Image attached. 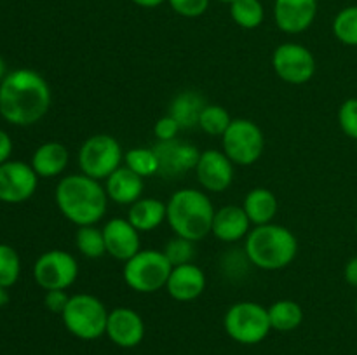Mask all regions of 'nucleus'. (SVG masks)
I'll use <instances>...</instances> for the list:
<instances>
[{"label": "nucleus", "mask_w": 357, "mask_h": 355, "mask_svg": "<svg viewBox=\"0 0 357 355\" xmlns=\"http://www.w3.org/2000/svg\"><path fill=\"white\" fill-rule=\"evenodd\" d=\"M51 106V89L40 73L14 70L0 82V115L9 124L31 125Z\"/></svg>", "instance_id": "f257e3e1"}, {"label": "nucleus", "mask_w": 357, "mask_h": 355, "mask_svg": "<svg viewBox=\"0 0 357 355\" xmlns=\"http://www.w3.org/2000/svg\"><path fill=\"white\" fill-rule=\"evenodd\" d=\"M56 204L68 221L77 226L96 225L103 219L108 195L100 181L86 174L63 178L56 187Z\"/></svg>", "instance_id": "f03ea898"}, {"label": "nucleus", "mask_w": 357, "mask_h": 355, "mask_svg": "<svg viewBox=\"0 0 357 355\" xmlns=\"http://www.w3.org/2000/svg\"><path fill=\"white\" fill-rule=\"evenodd\" d=\"M166 221L174 235L197 242L211 233L215 207L204 191L194 188H181L171 195L167 202Z\"/></svg>", "instance_id": "7ed1b4c3"}, {"label": "nucleus", "mask_w": 357, "mask_h": 355, "mask_svg": "<svg viewBox=\"0 0 357 355\" xmlns=\"http://www.w3.org/2000/svg\"><path fill=\"white\" fill-rule=\"evenodd\" d=\"M246 258L251 265L261 270H281L291 265L298 253L295 233L282 225H260L251 230L244 244Z\"/></svg>", "instance_id": "20e7f679"}, {"label": "nucleus", "mask_w": 357, "mask_h": 355, "mask_svg": "<svg viewBox=\"0 0 357 355\" xmlns=\"http://www.w3.org/2000/svg\"><path fill=\"white\" fill-rule=\"evenodd\" d=\"M108 310L93 294L70 296L68 305L63 310L61 319L70 334L80 340H96L107 333Z\"/></svg>", "instance_id": "39448f33"}, {"label": "nucleus", "mask_w": 357, "mask_h": 355, "mask_svg": "<svg viewBox=\"0 0 357 355\" xmlns=\"http://www.w3.org/2000/svg\"><path fill=\"white\" fill-rule=\"evenodd\" d=\"M173 265L162 251L142 249L124 263V282L136 292L150 294L166 287Z\"/></svg>", "instance_id": "423d86ee"}, {"label": "nucleus", "mask_w": 357, "mask_h": 355, "mask_svg": "<svg viewBox=\"0 0 357 355\" xmlns=\"http://www.w3.org/2000/svg\"><path fill=\"white\" fill-rule=\"evenodd\" d=\"M227 334L241 345H257L271 333L268 310L255 301H239L230 306L223 319Z\"/></svg>", "instance_id": "0eeeda50"}, {"label": "nucleus", "mask_w": 357, "mask_h": 355, "mask_svg": "<svg viewBox=\"0 0 357 355\" xmlns=\"http://www.w3.org/2000/svg\"><path fill=\"white\" fill-rule=\"evenodd\" d=\"M223 153L236 166H251L265 150V136L260 125L250 118H232L229 129L222 136Z\"/></svg>", "instance_id": "6e6552de"}, {"label": "nucleus", "mask_w": 357, "mask_h": 355, "mask_svg": "<svg viewBox=\"0 0 357 355\" xmlns=\"http://www.w3.org/2000/svg\"><path fill=\"white\" fill-rule=\"evenodd\" d=\"M124 152L110 134L91 136L79 150V167L82 174L94 180H107L121 167Z\"/></svg>", "instance_id": "1a4fd4ad"}, {"label": "nucleus", "mask_w": 357, "mask_h": 355, "mask_svg": "<svg viewBox=\"0 0 357 355\" xmlns=\"http://www.w3.org/2000/svg\"><path fill=\"white\" fill-rule=\"evenodd\" d=\"M272 66L279 79L286 84L302 86L316 73V58L305 45L286 42L272 54Z\"/></svg>", "instance_id": "9d476101"}, {"label": "nucleus", "mask_w": 357, "mask_h": 355, "mask_svg": "<svg viewBox=\"0 0 357 355\" xmlns=\"http://www.w3.org/2000/svg\"><path fill=\"white\" fill-rule=\"evenodd\" d=\"M79 275V263L70 253L52 249L38 256L33 267L35 282L45 291L68 289Z\"/></svg>", "instance_id": "9b49d317"}, {"label": "nucleus", "mask_w": 357, "mask_h": 355, "mask_svg": "<svg viewBox=\"0 0 357 355\" xmlns=\"http://www.w3.org/2000/svg\"><path fill=\"white\" fill-rule=\"evenodd\" d=\"M157 160H159V176L166 180H176L188 171H195L201 152L197 146L188 141H159L153 146Z\"/></svg>", "instance_id": "f8f14e48"}, {"label": "nucleus", "mask_w": 357, "mask_h": 355, "mask_svg": "<svg viewBox=\"0 0 357 355\" xmlns=\"http://www.w3.org/2000/svg\"><path fill=\"white\" fill-rule=\"evenodd\" d=\"M38 176L28 164L13 160L0 166V200L20 204L28 200L37 190Z\"/></svg>", "instance_id": "ddd939ff"}, {"label": "nucleus", "mask_w": 357, "mask_h": 355, "mask_svg": "<svg viewBox=\"0 0 357 355\" xmlns=\"http://www.w3.org/2000/svg\"><path fill=\"white\" fill-rule=\"evenodd\" d=\"M195 176L208 191H223L232 184L234 164L220 150H206L199 155Z\"/></svg>", "instance_id": "4468645a"}, {"label": "nucleus", "mask_w": 357, "mask_h": 355, "mask_svg": "<svg viewBox=\"0 0 357 355\" xmlns=\"http://www.w3.org/2000/svg\"><path fill=\"white\" fill-rule=\"evenodd\" d=\"M317 16V0H275L274 19L281 31L289 35L309 30Z\"/></svg>", "instance_id": "2eb2a0df"}, {"label": "nucleus", "mask_w": 357, "mask_h": 355, "mask_svg": "<svg viewBox=\"0 0 357 355\" xmlns=\"http://www.w3.org/2000/svg\"><path fill=\"white\" fill-rule=\"evenodd\" d=\"M107 334L121 348H132L142 343L145 336V324L142 315L132 308H114L108 313Z\"/></svg>", "instance_id": "dca6fc26"}, {"label": "nucleus", "mask_w": 357, "mask_h": 355, "mask_svg": "<svg viewBox=\"0 0 357 355\" xmlns=\"http://www.w3.org/2000/svg\"><path fill=\"white\" fill-rule=\"evenodd\" d=\"M105 246L107 253L119 261H128L135 256L142 246L139 232L124 218H112L103 226Z\"/></svg>", "instance_id": "f3484780"}, {"label": "nucleus", "mask_w": 357, "mask_h": 355, "mask_svg": "<svg viewBox=\"0 0 357 355\" xmlns=\"http://www.w3.org/2000/svg\"><path fill=\"white\" fill-rule=\"evenodd\" d=\"M166 289L171 298L176 299V301H194L206 289L204 271L194 263L173 267L169 278H167Z\"/></svg>", "instance_id": "a211bd4d"}, {"label": "nucleus", "mask_w": 357, "mask_h": 355, "mask_svg": "<svg viewBox=\"0 0 357 355\" xmlns=\"http://www.w3.org/2000/svg\"><path fill=\"white\" fill-rule=\"evenodd\" d=\"M250 218L243 205H225L215 212L211 233L222 242H237L250 233Z\"/></svg>", "instance_id": "6ab92c4d"}, {"label": "nucleus", "mask_w": 357, "mask_h": 355, "mask_svg": "<svg viewBox=\"0 0 357 355\" xmlns=\"http://www.w3.org/2000/svg\"><path fill=\"white\" fill-rule=\"evenodd\" d=\"M105 190L110 200L121 205H132L142 198L143 194V178L132 173L129 167L121 166L115 173L107 178Z\"/></svg>", "instance_id": "aec40b11"}, {"label": "nucleus", "mask_w": 357, "mask_h": 355, "mask_svg": "<svg viewBox=\"0 0 357 355\" xmlns=\"http://www.w3.org/2000/svg\"><path fill=\"white\" fill-rule=\"evenodd\" d=\"M68 150L58 141H49L38 146L31 157V167L40 178H54L68 166Z\"/></svg>", "instance_id": "412c9836"}, {"label": "nucleus", "mask_w": 357, "mask_h": 355, "mask_svg": "<svg viewBox=\"0 0 357 355\" xmlns=\"http://www.w3.org/2000/svg\"><path fill=\"white\" fill-rule=\"evenodd\" d=\"M167 205L159 198H139L129 207L128 219L138 232H150L166 221Z\"/></svg>", "instance_id": "4be33fe9"}, {"label": "nucleus", "mask_w": 357, "mask_h": 355, "mask_svg": "<svg viewBox=\"0 0 357 355\" xmlns=\"http://www.w3.org/2000/svg\"><path fill=\"white\" fill-rule=\"evenodd\" d=\"M243 209L253 225H267V223H272V219L278 214V197L268 188H253L244 197Z\"/></svg>", "instance_id": "5701e85b"}, {"label": "nucleus", "mask_w": 357, "mask_h": 355, "mask_svg": "<svg viewBox=\"0 0 357 355\" xmlns=\"http://www.w3.org/2000/svg\"><path fill=\"white\" fill-rule=\"evenodd\" d=\"M206 101L197 90H183L169 104V115L180 124L181 129H190L199 125V117L204 110Z\"/></svg>", "instance_id": "b1692460"}, {"label": "nucleus", "mask_w": 357, "mask_h": 355, "mask_svg": "<svg viewBox=\"0 0 357 355\" xmlns=\"http://www.w3.org/2000/svg\"><path fill=\"white\" fill-rule=\"evenodd\" d=\"M268 310V319H271L272 329L279 333H289L296 329L303 320V310L293 299H279L272 303Z\"/></svg>", "instance_id": "393cba45"}, {"label": "nucleus", "mask_w": 357, "mask_h": 355, "mask_svg": "<svg viewBox=\"0 0 357 355\" xmlns=\"http://www.w3.org/2000/svg\"><path fill=\"white\" fill-rule=\"evenodd\" d=\"M230 16L244 30H255L264 23L265 10L260 0H234L230 3Z\"/></svg>", "instance_id": "a878e982"}, {"label": "nucleus", "mask_w": 357, "mask_h": 355, "mask_svg": "<svg viewBox=\"0 0 357 355\" xmlns=\"http://www.w3.org/2000/svg\"><path fill=\"white\" fill-rule=\"evenodd\" d=\"M75 246L80 254L86 258L96 260L107 253V246H105L103 230L96 228L94 225L89 226H79L75 235Z\"/></svg>", "instance_id": "bb28decb"}, {"label": "nucleus", "mask_w": 357, "mask_h": 355, "mask_svg": "<svg viewBox=\"0 0 357 355\" xmlns=\"http://www.w3.org/2000/svg\"><path fill=\"white\" fill-rule=\"evenodd\" d=\"M124 166L142 178L159 173V160L153 148H131L124 153Z\"/></svg>", "instance_id": "cd10ccee"}, {"label": "nucleus", "mask_w": 357, "mask_h": 355, "mask_svg": "<svg viewBox=\"0 0 357 355\" xmlns=\"http://www.w3.org/2000/svg\"><path fill=\"white\" fill-rule=\"evenodd\" d=\"M230 122L232 118L225 108L220 104H206L199 117V127L209 136H223L229 129Z\"/></svg>", "instance_id": "c85d7f7f"}, {"label": "nucleus", "mask_w": 357, "mask_h": 355, "mask_svg": "<svg viewBox=\"0 0 357 355\" xmlns=\"http://www.w3.org/2000/svg\"><path fill=\"white\" fill-rule=\"evenodd\" d=\"M333 33L342 44L357 47V6L345 7L335 16Z\"/></svg>", "instance_id": "c756f323"}, {"label": "nucleus", "mask_w": 357, "mask_h": 355, "mask_svg": "<svg viewBox=\"0 0 357 355\" xmlns=\"http://www.w3.org/2000/svg\"><path fill=\"white\" fill-rule=\"evenodd\" d=\"M21 271L20 254L7 244H0V285L3 289L10 287L17 282Z\"/></svg>", "instance_id": "7c9ffc66"}, {"label": "nucleus", "mask_w": 357, "mask_h": 355, "mask_svg": "<svg viewBox=\"0 0 357 355\" xmlns=\"http://www.w3.org/2000/svg\"><path fill=\"white\" fill-rule=\"evenodd\" d=\"M194 244L195 242H192V240L176 235L174 239H171L169 242L166 244L162 253L166 254V258L169 260V263L173 265V267H180V265L192 263V260H194L195 256Z\"/></svg>", "instance_id": "2f4dec72"}, {"label": "nucleus", "mask_w": 357, "mask_h": 355, "mask_svg": "<svg viewBox=\"0 0 357 355\" xmlns=\"http://www.w3.org/2000/svg\"><path fill=\"white\" fill-rule=\"evenodd\" d=\"M338 124L345 136L357 141V97H349L338 108Z\"/></svg>", "instance_id": "473e14b6"}, {"label": "nucleus", "mask_w": 357, "mask_h": 355, "mask_svg": "<svg viewBox=\"0 0 357 355\" xmlns=\"http://www.w3.org/2000/svg\"><path fill=\"white\" fill-rule=\"evenodd\" d=\"M171 9L183 17H199L208 10L209 0H167Z\"/></svg>", "instance_id": "72a5a7b5"}, {"label": "nucleus", "mask_w": 357, "mask_h": 355, "mask_svg": "<svg viewBox=\"0 0 357 355\" xmlns=\"http://www.w3.org/2000/svg\"><path fill=\"white\" fill-rule=\"evenodd\" d=\"M180 129H181L180 124H178V122L174 120L169 113H167L155 122L153 132H155V136L159 141H173V139H176Z\"/></svg>", "instance_id": "f704fd0d"}, {"label": "nucleus", "mask_w": 357, "mask_h": 355, "mask_svg": "<svg viewBox=\"0 0 357 355\" xmlns=\"http://www.w3.org/2000/svg\"><path fill=\"white\" fill-rule=\"evenodd\" d=\"M70 296L66 294L65 289H52V291H45L44 303L47 306V310H51L52 313H59L61 315L63 310L68 305Z\"/></svg>", "instance_id": "c9c22d12"}, {"label": "nucleus", "mask_w": 357, "mask_h": 355, "mask_svg": "<svg viewBox=\"0 0 357 355\" xmlns=\"http://www.w3.org/2000/svg\"><path fill=\"white\" fill-rule=\"evenodd\" d=\"M10 152H13V141H10L9 134L0 129V166L7 162V159L10 157Z\"/></svg>", "instance_id": "e433bc0d"}, {"label": "nucleus", "mask_w": 357, "mask_h": 355, "mask_svg": "<svg viewBox=\"0 0 357 355\" xmlns=\"http://www.w3.org/2000/svg\"><path fill=\"white\" fill-rule=\"evenodd\" d=\"M344 277L347 281L349 285L357 289V256L351 258L345 265V270H344Z\"/></svg>", "instance_id": "4c0bfd02"}, {"label": "nucleus", "mask_w": 357, "mask_h": 355, "mask_svg": "<svg viewBox=\"0 0 357 355\" xmlns=\"http://www.w3.org/2000/svg\"><path fill=\"white\" fill-rule=\"evenodd\" d=\"M131 2L139 7H145V9H153V7H159L160 3H164L166 0H131Z\"/></svg>", "instance_id": "58836bf2"}, {"label": "nucleus", "mask_w": 357, "mask_h": 355, "mask_svg": "<svg viewBox=\"0 0 357 355\" xmlns=\"http://www.w3.org/2000/svg\"><path fill=\"white\" fill-rule=\"evenodd\" d=\"M6 79V63H3V59L0 58V82Z\"/></svg>", "instance_id": "ea45409f"}, {"label": "nucleus", "mask_w": 357, "mask_h": 355, "mask_svg": "<svg viewBox=\"0 0 357 355\" xmlns=\"http://www.w3.org/2000/svg\"><path fill=\"white\" fill-rule=\"evenodd\" d=\"M7 301V294H6V289L2 287V285H0V308H2L3 306V303Z\"/></svg>", "instance_id": "a19ab883"}, {"label": "nucleus", "mask_w": 357, "mask_h": 355, "mask_svg": "<svg viewBox=\"0 0 357 355\" xmlns=\"http://www.w3.org/2000/svg\"><path fill=\"white\" fill-rule=\"evenodd\" d=\"M220 2H223V3H232L234 0H220Z\"/></svg>", "instance_id": "79ce46f5"}, {"label": "nucleus", "mask_w": 357, "mask_h": 355, "mask_svg": "<svg viewBox=\"0 0 357 355\" xmlns=\"http://www.w3.org/2000/svg\"><path fill=\"white\" fill-rule=\"evenodd\" d=\"M356 315H357V299H356Z\"/></svg>", "instance_id": "37998d69"}, {"label": "nucleus", "mask_w": 357, "mask_h": 355, "mask_svg": "<svg viewBox=\"0 0 357 355\" xmlns=\"http://www.w3.org/2000/svg\"><path fill=\"white\" fill-rule=\"evenodd\" d=\"M356 233H357V221H356Z\"/></svg>", "instance_id": "c03bdc74"}]
</instances>
